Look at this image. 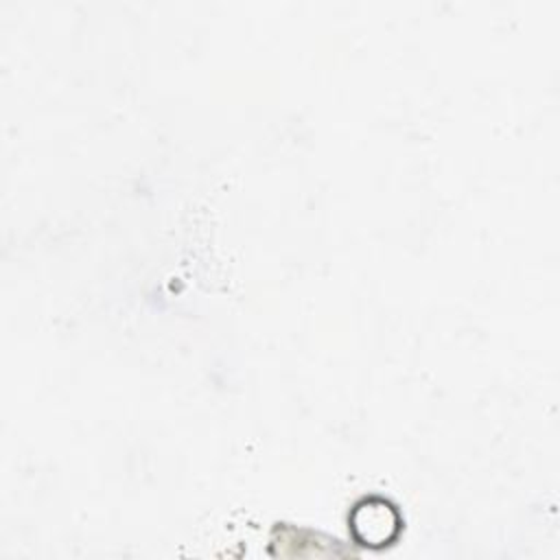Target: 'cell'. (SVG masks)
Instances as JSON below:
<instances>
[{
	"mask_svg": "<svg viewBox=\"0 0 560 560\" xmlns=\"http://www.w3.org/2000/svg\"><path fill=\"white\" fill-rule=\"evenodd\" d=\"M350 529L357 542L365 547H385L400 532L396 505L383 497H365L350 512Z\"/></svg>",
	"mask_w": 560,
	"mask_h": 560,
	"instance_id": "cell-1",
	"label": "cell"
}]
</instances>
